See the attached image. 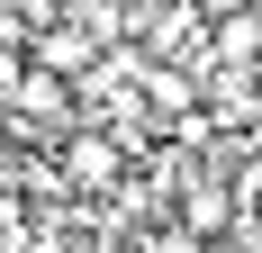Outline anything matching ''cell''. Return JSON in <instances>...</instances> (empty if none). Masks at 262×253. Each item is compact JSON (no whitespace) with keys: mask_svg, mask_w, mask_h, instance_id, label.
<instances>
[{"mask_svg":"<svg viewBox=\"0 0 262 253\" xmlns=\"http://www.w3.org/2000/svg\"><path fill=\"white\" fill-rule=\"evenodd\" d=\"M235 208H244V199H235L217 172H190V181H181V226L199 235V244H226V217H235Z\"/></svg>","mask_w":262,"mask_h":253,"instance_id":"obj_1","label":"cell"},{"mask_svg":"<svg viewBox=\"0 0 262 253\" xmlns=\"http://www.w3.org/2000/svg\"><path fill=\"white\" fill-rule=\"evenodd\" d=\"M118 163H127V145H118V136H91V126H81V136H63V181H73V190H108V181H118Z\"/></svg>","mask_w":262,"mask_h":253,"instance_id":"obj_2","label":"cell"},{"mask_svg":"<svg viewBox=\"0 0 262 253\" xmlns=\"http://www.w3.org/2000/svg\"><path fill=\"white\" fill-rule=\"evenodd\" d=\"M136 253H208L190 226H154V235H136Z\"/></svg>","mask_w":262,"mask_h":253,"instance_id":"obj_3","label":"cell"},{"mask_svg":"<svg viewBox=\"0 0 262 253\" xmlns=\"http://www.w3.org/2000/svg\"><path fill=\"white\" fill-rule=\"evenodd\" d=\"M27 181V154H9V136H0V190H18Z\"/></svg>","mask_w":262,"mask_h":253,"instance_id":"obj_4","label":"cell"},{"mask_svg":"<svg viewBox=\"0 0 262 253\" xmlns=\"http://www.w3.org/2000/svg\"><path fill=\"white\" fill-rule=\"evenodd\" d=\"M208 253H253V244H235V235H226V244H208Z\"/></svg>","mask_w":262,"mask_h":253,"instance_id":"obj_5","label":"cell"},{"mask_svg":"<svg viewBox=\"0 0 262 253\" xmlns=\"http://www.w3.org/2000/svg\"><path fill=\"white\" fill-rule=\"evenodd\" d=\"M253 109H262V73H253Z\"/></svg>","mask_w":262,"mask_h":253,"instance_id":"obj_6","label":"cell"}]
</instances>
